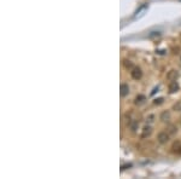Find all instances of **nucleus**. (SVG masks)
<instances>
[{"label": "nucleus", "mask_w": 181, "mask_h": 179, "mask_svg": "<svg viewBox=\"0 0 181 179\" xmlns=\"http://www.w3.org/2000/svg\"><path fill=\"white\" fill-rule=\"evenodd\" d=\"M170 139V134L168 132H159L157 135V140L159 144H167Z\"/></svg>", "instance_id": "f257e3e1"}, {"label": "nucleus", "mask_w": 181, "mask_h": 179, "mask_svg": "<svg viewBox=\"0 0 181 179\" xmlns=\"http://www.w3.org/2000/svg\"><path fill=\"white\" fill-rule=\"evenodd\" d=\"M130 76H132V79H134V80H140V79L143 78V71H141V69L138 67H134L130 70Z\"/></svg>", "instance_id": "f03ea898"}, {"label": "nucleus", "mask_w": 181, "mask_h": 179, "mask_svg": "<svg viewBox=\"0 0 181 179\" xmlns=\"http://www.w3.org/2000/svg\"><path fill=\"white\" fill-rule=\"evenodd\" d=\"M171 153L175 154V155H181V142L180 140H176L171 145Z\"/></svg>", "instance_id": "7ed1b4c3"}, {"label": "nucleus", "mask_w": 181, "mask_h": 179, "mask_svg": "<svg viewBox=\"0 0 181 179\" xmlns=\"http://www.w3.org/2000/svg\"><path fill=\"white\" fill-rule=\"evenodd\" d=\"M151 134H152V127H151V126H145V127L143 128V131H141L140 137H141V139H146V138H148Z\"/></svg>", "instance_id": "20e7f679"}, {"label": "nucleus", "mask_w": 181, "mask_h": 179, "mask_svg": "<svg viewBox=\"0 0 181 179\" xmlns=\"http://www.w3.org/2000/svg\"><path fill=\"white\" fill-rule=\"evenodd\" d=\"M168 90H169L170 93H175L179 91V84L176 80H171L169 82V86H168Z\"/></svg>", "instance_id": "39448f33"}, {"label": "nucleus", "mask_w": 181, "mask_h": 179, "mask_svg": "<svg viewBox=\"0 0 181 179\" xmlns=\"http://www.w3.org/2000/svg\"><path fill=\"white\" fill-rule=\"evenodd\" d=\"M120 93H121V96L122 97H126L128 93H129V86L127 85V84H121V86H120Z\"/></svg>", "instance_id": "423d86ee"}, {"label": "nucleus", "mask_w": 181, "mask_h": 179, "mask_svg": "<svg viewBox=\"0 0 181 179\" xmlns=\"http://www.w3.org/2000/svg\"><path fill=\"white\" fill-rule=\"evenodd\" d=\"M178 75H179V74H178L176 70H170L169 73H168V75H167V79L170 80V81H171V80H176Z\"/></svg>", "instance_id": "0eeeda50"}, {"label": "nucleus", "mask_w": 181, "mask_h": 179, "mask_svg": "<svg viewBox=\"0 0 181 179\" xmlns=\"http://www.w3.org/2000/svg\"><path fill=\"white\" fill-rule=\"evenodd\" d=\"M161 120L162 121H169L170 120V112H162V115H161Z\"/></svg>", "instance_id": "6e6552de"}, {"label": "nucleus", "mask_w": 181, "mask_h": 179, "mask_svg": "<svg viewBox=\"0 0 181 179\" xmlns=\"http://www.w3.org/2000/svg\"><path fill=\"white\" fill-rule=\"evenodd\" d=\"M168 133L170 135H174V134L178 133V128H176V126H174V125H169V127H168Z\"/></svg>", "instance_id": "1a4fd4ad"}, {"label": "nucleus", "mask_w": 181, "mask_h": 179, "mask_svg": "<svg viewBox=\"0 0 181 179\" xmlns=\"http://www.w3.org/2000/svg\"><path fill=\"white\" fill-rule=\"evenodd\" d=\"M123 66H125V68L126 69H128V70H132V69L134 68L133 63H132L130 61H128V59H125V61H123Z\"/></svg>", "instance_id": "9d476101"}, {"label": "nucleus", "mask_w": 181, "mask_h": 179, "mask_svg": "<svg viewBox=\"0 0 181 179\" xmlns=\"http://www.w3.org/2000/svg\"><path fill=\"white\" fill-rule=\"evenodd\" d=\"M146 98H145V96H143V94H139V96H136L135 98V104H141V103H144V101H145Z\"/></svg>", "instance_id": "9b49d317"}, {"label": "nucleus", "mask_w": 181, "mask_h": 179, "mask_svg": "<svg viewBox=\"0 0 181 179\" xmlns=\"http://www.w3.org/2000/svg\"><path fill=\"white\" fill-rule=\"evenodd\" d=\"M138 127H139V121H133L132 125H130V130H132V132H135Z\"/></svg>", "instance_id": "f8f14e48"}, {"label": "nucleus", "mask_w": 181, "mask_h": 179, "mask_svg": "<svg viewBox=\"0 0 181 179\" xmlns=\"http://www.w3.org/2000/svg\"><path fill=\"white\" fill-rule=\"evenodd\" d=\"M159 35H161L159 32H152V34L148 35V38H150V39H152V38H158Z\"/></svg>", "instance_id": "ddd939ff"}, {"label": "nucleus", "mask_w": 181, "mask_h": 179, "mask_svg": "<svg viewBox=\"0 0 181 179\" xmlns=\"http://www.w3.org/2000/svg\"><path fill=\"white\" fill-rule=\"evenodd\" d=\"M155 104H162L163 103V98H158V99H155V102H153Z\"/></svg>", "instance_id": "4468645a"}, {"label": "nucleus", "mask_w": 181, "mask_h": 179, "mask_svg": "<svg viewBox=\"0 0 181 179\" xmlns=\"http://www.w3.org/2000/svg\"><path fill=\"white\" fill-rule=\"evenodd\" d=\"M153 119H155V116H153V115H150V116H148V117H147V122H152V121H153Z\"/></svg>", "instance_id": "2eb2a0df"}, {"label": "nucleus", "mask_w": 181, "mask_h": 179, "mask_svg": "<svg viewBox=\"0 0 181 179\" xmlns=\"http://www.w3.org/2000/svg\"><path fill=\"white\" fill-rule=\"evenodd\" d=\"M130 166H132V165H130V163H128V165H123V166H122V167H121V169H122V171H123V169H126V168H127V167H130Z\"/></svg>", "instance_id": "dca6fc26"}]
</instances>
